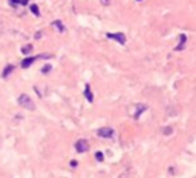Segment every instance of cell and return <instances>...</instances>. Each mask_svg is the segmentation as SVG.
Wrapping results in <instances>:
<instances>
[{"mask_svg": "<svg viewBox=\"0 0 196 178\" xmlns=\"http://www.w3.org/2000/svg\"><path fill=\"white\" fill-rule=\"evenodd\" d=\"M18 105H20L21 108H24L26 111H34V109H35V103L32 101V98H31L29 95H26V94H21V95L18 97Z\"/></svg>", "mask_w": 196, "mask_h": 178, "instance_id": "cell-1", "label": "cell"}, {"mask_svg": "<svg viewBox=\"0 0 196 178\" xmlns=\"http://www.w3.org/2000/svg\"><path fill=\"white\" fill-rule=\"evenodd\" d=\"M145 109H147L145 105H142V103H136L135 106L130 108V115H132L133 118H139V115H141Z\"/></svg>", "mask_w": 196, "mask_h": 178, "instance_id": "cell-2", "label": "cell"}, {"mask_svg": "<svg viewBox=\"0 0 196 178\" xmlns=\"http://www.w3.org/2000/svg\"><path fill=\"white\" fill-rule=\"evenodd\" d=\"M96 134H98V137H101V138H110V137H113V129L110 128V126H104V128L98 129Z\"/></svg>", "mask_w": 196, "mask_h": 178, "instance_id": "cell-3", "label": "cell"}, {"mask_svg": "<svg viewBox=\"0 0 196 178\" xmlns=\"http://www.w3.org/2000/svg\"><path fill=\"white\" fill-rule=\"evenodd\" d=\"M75 149H77L78 154H84V152H87V149H89V143L84 138H80L75 143Z\"/></svg>", "mask_w": 196, "mask_h": 178, "instance_id": "cell-4", "label": "cell"}, {"mask_svg": "<svg viewBox=\"0 0 196 178\" xmlns=\"http://www.w3.org/2000/svg\"><path fill=\"white\" fill-rule=\"evenodd\" d=\"M107 35V39H112V40H116L118 43H121V45H124L126 43V35L124 34H121V32H107L106 34Z\"/></svg>", "mask_w": 196, "mask_h": 178, "instance_id": "cell-5", "label": "cell"}, {"mask_svg": "<svg viewBox=\"0 0 196 178\" xmlns=\"http://www.w3.org/2000/svg\"><path fill=\"white\" fill-rule=\"evenodd\" d=\"M35 60H37V57H35V55H31V57H26V59H23V60H21V63H20V66H21L23 69H28V68H29V66H31V65H32V63H34Z\"/></svg>", "mask_w": 196, "mask_h": 178, "instance_id": "cell-6", "label": "cell"}, {"mask_svg": "<svg viewBox=\"0 0 196 178\" xmlns=\"http://www.w3.org/2000/svg\"><path fill=\"white\" fill-rule=\"evenodd\" d=\"M84 97H86V100L89 101V103H93V94H92V91H90V86H89V85H86V86H84Z\"/></svg>", "mask_w": 196, "mask_h": 178, "instance_id": "cell-7", "label": "cell"}, {"mask_svg": "<svg viewBox=\"0 0 196 178\" xmlns=\"http://www.w3.org/2000/svg\"><path fill=\"white\" fill-rule=\"evenodd\" d=\"M185 43H187V37H185L184 34H181V35H179V45H178L175 49H176V51H182L184 46H185Z\"/></svg>", "mask_w": 196, "mask_h": 178, "instance_id": "cell-8", "label": "cell"}, {"mask_svg": "<svg viewBox=\"0 0 196 178\" xmlns=\"http://www.w3.org/2000/svg\"><path fill=\"white\" fill-rule=\"evenodd\" d=\"M52 26L58 31V32H64L66 31V28H64V25L60 22V20H55V22H52Z\"/></svg>", "mask_w": 196, "mask_h": 178, "instance_id": "cell-9", "label": "cell"}, {"mask_svg": "<svg viewBox=\"0 0 196 178\" xmlns=\"http://www.w3.org/2000/svg\"><path fill=\"white\" fill-rule=\"evenodd\" d=\"M12 71H14V65H8V66L3 69V72H2V77H3V79H8L9 74H11Z\"/></svg>", "mask_w": 196, "mask_h": 178, "instance_id": "cell-10", "label": "cell"}, {"mask_svg": "<svg viewBox=\"0 0 196 178\" xmlns=\"http://www.w3.org/2000/svg\"><path fill=\"white\" fill-rule=\"evenodd\" d=\"M133 176V169H127L126 172H122L119 178H132Z\"/></svg>", "mask_w": 196, "mask_h": 178, "instance_id": "cell-11", "label": "cell"}, {"mask_svg": "<svg viewBox=\"0 0 196 178\" xmlns=\"http://www.w3.org/2000/svg\"><path fill=\"white\" fill-rule=\"evenodd\" d=\"M31 51H32V45H24V46L21 48V52H23V54H29Z\"/></svg>", "mask_w": 196, "mask_h": 178, "instance_id": "cell-12", "label": "cell"}, {"mask_svg": "<svg viewBox=\"0 0 196 178\" xmlns=\"http://www.w3.org/2000/svg\"><path fill=\"white\" fill-rule=\"evenodd\" d=\"M31 12L35 14V15L38 17V15H40V9H38V6H37V5H31Z\"/></svg>", "mask_w": 196, "mask_h": 178, "instance_id": "cell-13", "label": "cell"}, {"mask_svg": "<svg viewBox=\"0 0 196 178\" xmlns=\"http://www.w3.org/2000/svg\"><path fill=\"white\" fill-rule=\"evenodd\" d=\"M95 158H96L98 161H103V160H104V155L101 154V152H96V154H95Z\"/></svg>", "mask_w": 196, "mask_h": 178, "instance_id": "cell-14", "label": "cell"}, {"mask_svg": "<svg viewBox=\"0 0 196 178\" xmlns=\"http://www.w3.org/2000/svg\"><path fill=\"white\" fill-rule=\"evenodd\" d=\"M9 5L11 6H17V5H20V0H9Z\"/></svg>", "mask_w": 196, "mask_h": 178, "instance_id": "cell-15", "label": "cell"}, {"mask_svg": "<svg viewBox=\"0 0 196 178\" xmlns=\"http://www.w3.org/2000/svg\"><path fill=\"white\" fill-rule=\"evenodd\" d=\"M172 131H173V129H172L170 126H168V128H165V129H164V135H168V134H172Z\"/></svg>", "mask_w": 196, "mask_h": 178, "instance_id": "cell-16", "label": "cell"}, {"mask_svg": "<svg viewBox=\"0 0 196 178\" xmlns=\"http://www.w3.org/2000/svg\"><path fill=\"white\" fill-rule=\"evenodd\" d=\"M41 71H43V72H47V71H51V65H46V66H44V68H43Z\"/></svg>", "mask_w": 196, "mask_h": 178, "instance_id": "cell-17", "label": "cell"}, {"mask_svg": "<svg viewBox=\"0 0 196 178\" xmlns=\"http://www.w3.org/2000/svg\"><path fill=\"white\" fill-rule=\"evenodd\" d=\"M101 3H103L104 6H107V5L110 3V0H101Z\"/></svg>", "mask_w": 196, "mask_h": 178, "instance_id": "cell-18", "label": "cell"}, {"mask_svg": "<svg viewBox=\"0 0 196 178\" xmlns=\"http://www.w3.org/2000/svg\"><path fill=\"white\" fill-rule=\"evenodd\" d=\"M77 164H78V163H77V161H75V160H72V161H70V166H72V167H75V166H77Z\"/></svg>", "mask_w": 196, "mask_h": 178, "instance_id": "cell-19", "label": "cell"}, {"mask_svg": "<svg viewBox=\"0 0 196 178\" xmlns=\"http://www.w3.org/2000/svg\"><path fill=\"white\" fill-rule=\"evenodd\" d=\"M29 2V0H20V5H26Z\"/></svg>", "mask_w": 196, "mask_h": 178, "instance_id": "cell-20", "label": "cell"}]
</instances>
